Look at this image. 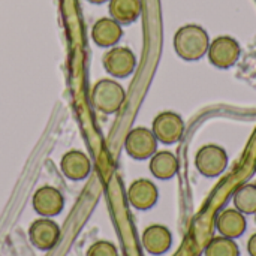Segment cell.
I'll return each instance as SVG.
<instances>
[{
	"label": "cell",
	"instance_id": "1",
	"mask_svg": "<svg viewBox=\"0 0 256 256\" xmlns=\"http://www.w3.org/2000/svg\"><path fill=\"white\" fill-rule=\"evenodd\" d=\"M210 45L208 33L198 24H186L180 27L174 36V50L178 57L195 62L207 54Z\"/></svg>",
	"mask_w": 256,
	"mask_h": 256
},
{
	"label": "cell",
	"instance_id": "2",
	"mask_svg": "<svg viewBox=\"0 0 256 256\" xmlns=\"http://www.w3.org/2000/svg\"><path fill=\"white\" fill-rule=\"evenodd\" d=\"M124 98H126L124 88L114 80L98 81L92 92L93 105L105 114H112L118 111L124 102Z\"/></svg>",
	"mask_w": 256,
	"mask_h": 256
},
{
	"label": "cell",
	"instance_id": "3",
	"mask_svg": "<svg viewBox=\"0 0 256 256\" xmlns=\"http://www.w3.org/2000/svg\"><path fill=\"white\" fill-rule=\"evenodd\" d=\"M195 166L200 174L208 178L219 177L228 166V153L224 147L216 144L202 146L195 156Z\"/></svg>",
	"mask_w": 256,
	"mask_h": 256
},
{
	"label": "cell",
	"instance_id": "4",
	"mask_svg": "<svg viewBox=\"0 0 256 256\" xmlns=\"http://www.w3.org/2000/svg\"><path fill=\"white\" fill-rule=\"evenodd\" d=\"M242 54V46L237 39L232 36H218L214 38L207 50V57L210 63L219 69H228L232 68Z\"/></svg>",
	"mask_w": 256,
	"mask_h": 256
},
{
	"label": "cell",
	"instance_id": "5",
	"mask_svg": "<svg viewBox=\"0 0 256 256\" xmlns=\"http://www.w3.org/2000/svg\"><path fill=\"white\" fill-rule=\"evenodd\" d=\"M152 132L159 142L174 144L178 142L184 134V122L180 114L174 111H164L154 117Z\"/></svg>",
	"mask_w": 256,
	"mask_h": 256
},
{
	"label": "cell",
	"instance_id": "6",
	"mask_svg": "<svg viewBox=\"0 0 256 256\" xmlns=\"http://www.w3.org/2000/svg\"><path fill=\"white\" fill-rule=\"evenodd\" d=\"M158 142L159 141L150 129L135 128L128 134L124 140V147L130 158L142 160L152 158L158 152Z\"/></svg>",
	"mask_w": 256,
	"mask_h": 256
},
{
	"label": "cell",
	"instance_id": "7",
	"mask_svg": "<svg viewBox=\"0 0 256 256\" xmlns=\"http://www.w3.org/2000/svg\"><path fill=\"white\" fill-rule=\"evenodd\" d=\"M60 236L58 225L50 218L34 220L28 228V238L32 244L40 250H50L56 246Z\"/></svg>",
	"mask_w": 256,
	"mask_h": 256
},
{
	"label": "cell",
	"instance_id": "8",
	"mask_svg": "<svg viewBox=\"0 0 256 256\" xmlns=\"http://www.w3.org/2000/svg\"><path fill=\"white\" fill-rule=\"evenodd\" d=\"M104 66L111 75L123 78L134 72L136 66V57L126 46H114L108 52H105Z\"/></svg>",
	"mask_w": 256,
	"mask_h": 256
},
{
	"label": "cell",
	"instance_id": "9",
	"mask_svg": "<svg viewBox=\"0 0 256 256\" xmlns=\"http://www.w3.org/2000/svg\"><path fill=\"white\" fill-rule=\"evenodd\" d=\"M64 206L63 195L52 186H42L33 195V208L42 218L57 216Z\"/></svg>",
	"mask_w": 256,
	"mask_h": 256
},
{
	"label": "cell",
	"instance_id": "10",
	"mask_svg": "<svg viewBox=\"0 0 256 256\" xmlns=\"http://www.w3.org/2000/svg\"><path fill=\"white\" fill-rule=\"evenodd\" d=\"M214 225H216L219 236L236 240L244 234V231L248 228V219L242 212L231 207V208L222 210L218 214Z\"/></svg>",
	"mask_w": 256,
	"mask_h": 256
},
{
	"label": "cell",
	"instance_id": "11",
	"mask_svg": "<svg viewBox=\"0 0 256 256\" xmlns=\"http://www.w3.org/2000/svg\"><path fill=\"white\" fill-rule=\"evenodd\" d=\"M159 198V190L156 184L147 178L135 180L128 189V200L132 207L136 210H148L152 208Z\"/></svg>",
	"mask_w": 256,
	"mask_h": 256
},
{
	"label": "cell",
	"instance_id": "12",
	"mask_svg": "<svg viewBox=\"0 0 256 256\" xmlns=\"http://www.w3.org/2000/svg\"><path fill=\"white\" fill-rule=\"evenodd\" d=\"M172 244V234L164 225H150L142 232V246L152 255H164Z\"/></svg>",
	"mask_w": 256,
	"mask_h": 256
},
{
	"label": "cell",
	"instance_id": "13",
	"mask_svg": "<svg viewBox=\"0 0 256 256\" xmlns=\"http://www.w3.org/2000/svg\"><path fill=\"white\" fill-rule=\"evenodd\" d=\"M122 34H123V30H122L120 22L108 16L98 20L92 28V38L100 46L116 45L120 40Z\"/></svg>",
	"mask_w": 256,
	"mask_h": 256
},
{
	"label": "cell",
	"instance_id": "14",
	"mask_svg": "<svg viewBox=\"0 0 256 256\" xmlns=\"http://www.w3.org/2000/svg\"><path fill=\"white\" fill-rule=\"evenodd\" d=\"M62 171L70 180H82L90 174L92 164L90 159L78 150L68 152L62 159Z\"/></svg>",
	"mask_w": 256,
	"mask_h": 256
},
{
	"label": "cell",
	"instance_id": "15",
	"mask_svg": "<svg viewBox=\"0 0 256 256\" xmlns=\"http://www.w3.org/2000/svg\"><path fill=\"white\" fill-rule=\"evenodd\" d=\"M150 171L159 180H170L178 171V159L168 150L156 152L150 158Z\"/></svg>",
	"mask_w": 256,
	"mask_h": 256
},
{
	"label": "cell",
	"instance_id": "16",
	"mask_svg": "<svg viewBox=\"0 0 256 256\" xmlns=\"http://www.w3.org/2000/svg\"><path fill=\"white\" fill-rule=\"evenodd\" d=\"M110 14L120 24L132 22L141 14V0H110Z\"/></svg>",
	"mask_w": 256,
	"mask_h": 256
},
{
	"label": "cell",
	"instance_id": "17",
	"mask_svg": "<svg viewBox=\"0 0 256 256\" xmlns=\"http://www.w3.org/2000/svg\"><path fill=\"white\" fill-rule=\"evenodd\" d=\"M234 208L242 212L244 216H252L256 213V183L242 184L232 196Z\"/></svg>",
	"mask_w": 256,
	"mask_h": 256
},
{
	"label": "cell",
	"instance_id": "18",
	"mask_svg": "<svg viewBox=\"0 0 256 256\" xmlns=\"http://www.w3.org/2000/svg\"><path fill=\"white\" fill-rule=\"evenodd\" d=\"M206 256H240V248L232 238L226 237H214L212 238L204 250Z\"/></svg>",
	"mask_w": 256,
	"mask_h": 256
},
{
	"label": "cell",
	"instance_id": "19",
	"mask_svg": "<svg viewBox=\"0 0 256 256\" xmlns=\"http://www.w3.org/2000/svg\"><path fill=\"white\" fill-rule=\"evenodd\" d=\"M87 256H118L117 248L110 243V242H96L93 243L88 250H87Z\"/></svg>",
	"mask_w": 256,
	"mask_h": 256
},
{
	"label": "cell",
	"instance_id": "20",
	"mask_svg": "<svg viewBox=\"0 0 256 256\" xmlns=\"http://www.w3.org/2000/svg\"><path fill=\"white\" fill-rule=\"evenodd\" d=\"M248 254L250 256H256V232L252 234L248 240Z\"/></svg>",
	"mask_w": 256,
	"mask_h": 256
},
{
	"label": "cell",
	"instance_id": "21",
	"mask_svg": "<svg viewBox=\"0 0 256 256\" xmlns=\"http://www.w3.org/2000/svg\"><path fill=\"white\" fill-rule=\"evenodd\" d=\"M88 2H92V3H104L106 0H88Z\"/></svg>",
	"mask_w": 256,
	"mask_h": 256
},
{
	"label": "cell",
	"instance_id": "22",
	"mask_svg": "<svg viewBox=\"0 0 256 256\" xmlns=\"http://www.w3.org/2000/svg\"><path fill=\"white\" fill-rule=\"evenodd\" d=\"M254 216H255V224H256V213H255V214H254Z\"/></svg>",
	"mask_w": 256,
	"mask_h": 256
}]
</instances>
